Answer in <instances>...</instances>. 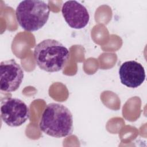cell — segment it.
<instances>
[{
	"label": "cell",
	"mask_w": 147,
	"mask_h": 147,
	"mask_svg": "<svg viewBox=\"0 0 147 147\" xmlns=\"http://www.w3.org/2000/svg\"><path fill=\"white\" fill-rule=\"evenodd\" d=\"M39 127L42 131L53 137L70 136L73 131L72 115L63 105L51 103L42 113Z\"/></svg>",
	"instance_id": "6da1fadb"
},
{
	"label": "cell",
	"mask_w": 147,
	"mask_h": 147,
	"mask_svg": "<svg viewBox=\"0 0 147 147\" xmlns=\"http://www.w3.org/2000/svg\"><path fill=\"white\" fill-rule=\"evenodd\" d=\"M68 49L60 42L53 39H46L34 48V57L38 67L47 72H54L61 70L69 58Z\"/></svg>",
	"instance_id": "7a4b0ae2"
},
{
	"label": "cell",
	"mask_w": 147,
	"mask_h": 147,
	"mask_svg": "<svg viewBox=\"0 0 147 147\" xmlns=\"http://www.w3.org/2000/svg\"><path fill=\"white\" fill-rule=\"evenodd\" d=\"M50 13L49 5L43 1L25 0L21 1L16 10V19L25 30H38L47 23Z\"/></svg>",
	"instance_id": "3957f363"
},
{
	"label": "cell",
	"mask_w": 147,
	"mask_h": 147,
	"mask_svg": "<svg viewBox=\"0 0 147 147\" xmlns=\"http://www.w3.org/2000/svg\"><path fill=\"white\" fill-rule=\"evenodd\" d=\"M30 110L26 103L17 98H7L1 101V117L8 126L22 125L30 117Z\"/></svg>",
	"instance_id": "277c9868"
},
{
	"label": "cell",
	"mask_w": 147,
	"mask_h": 147,
	"mask_svg": "<svg viewBox=\"0 0 147 147\" xmlns=\"http://www.w3.org/2000/svg\"><path fill=\"white\" fill-rule=\"evenodd\" d=\"M0 88L5 92L16 91L20 86L24 71L14 59L3 61L0 64Z\"/></svg>",
	"instance_id": "5b68a950"
},
{
	"label": "cell",
	"mask_w": 147,
	"mask_h": 147,
	"mask_svg": "<svg viewBox=\"0 0 147 147\" xmlns=\"http://www.w3.org/2000/svg\"><path fill=\"white\" fill-rule=\"evenodd\" d=\"M61 13L67 24L72 28L82 29L88 23L90 16L86 7L76 1H66Z\"/></svg>",
	"instance_id": "8992f818"
},
{
	"label": "cell",
	"mask_w": 147,
	"mask_h": 147,
	"mask_svg": "<svg viewBox=\"0 0 147 147\" xmlns=\"http://www.w3.org/2000/svg\"><path fill=\"white\" fill-rule=\"evenodd\" d=\"M119 76L123 84L130 88H137L144 82L145 72L140 63L130 60L121 64L119 69Z\"/></svg>",
	"instance_id": "52a82bcc"
}]
</instances>
